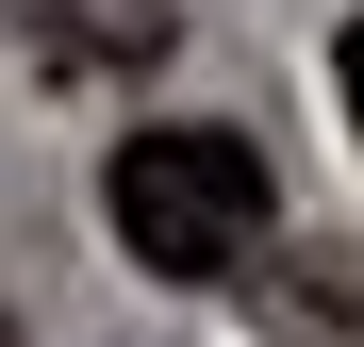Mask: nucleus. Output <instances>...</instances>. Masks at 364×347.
Segmentation results:
<instances>
[{"instance_id": "2", "label": "nucleus", "mask_w": 364, "mask_h": 347, "mask_svg": "<svg viewBox=\"0 0 364 347\" xmlns=\"http://www.w3.org/2000/svg\"><path fill=\"white\" fill-rule=\"evenodd\" d=\"M0 33H17L50 83H149L182 50V0H0Z\"/></svg>"}, {"instance_id": "3", "label": "nucleus", "mask_w": 364, "mask_h": 347, "mask_svg": "<svg viewBox=\"0 0 364 347\" xmlns=\"http://www.w3.org/2000/svg\"><path fill=\"white\" fill-rule=\"evenodd\" d=\"M298 347H348V248H298Z\"/></svg>"}, {"instance_id": "1", "label": "nucleus", "mask_w": 364, "mask_h": 347, "mask_svg": "<svg viewBox=\"0 0 364 347\" xmlns=\"http://www.w3.org/2000/svg\"><path fill=\"white\" fill-rule=\"evenodd\" d=\"M265 149L232 133V116H166V133H133L100 165V215H116V248H133L149 281H232L265 248Z\"/></svg>"}, {"instance_id": "4", "label": "nucleus", "mask_w": 364, "mask_h": 347, "mask_svg": "<svg viewBox=\"0 0 364 347\" xmlns=\"http://www.w3.org/2000/svg\"><path fill=\"white\" fill-rule=\"evenodd\" d=\"M0 347H17V314H0Z\"/></svg>"}]
</instances>
